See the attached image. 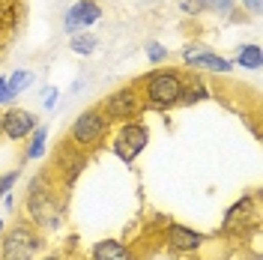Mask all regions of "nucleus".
Instances as JSON below:
<instances>
[{
	"mask_svg": "<svg viewBox=\"0 0 263 260\" xmlns=\"http://www.w3.org/2000/svg\"><path fill=\"white\" fill-rule=\"evenodd\" d=\"M180 90H182V75L174 72V69H159V72H149L147 78V93H144V102L149 108H174L180 105Z\"/></svg>",
	"mask_w": 263,
	"mask_h": 260,
	"instance_id": "nucleus-2",
	"label": "nucleus"
},
{
	"mask_svg": "<svg viewBox=\"0 0 263 260\" xmlns=\"http://www.w3.org/2000/svg\"><path fill=\"white\" fill-rule=\"evenodd\" d=\"M39 260H66L60 251H51V254H45V257H39Z\"/></svg>",
	"mask_w": 263,
	"mask_h": 260,
	"instance_id": "nucleus-22",
	"label": "nucleus"
},
{
	"mask_svg": "<svg viewBox=\"0 0 263 260\" xmlns=\"http://www.w3.org/2000/svg\"><path fill=\"white\" fill-rule=\"evenodd\" d=\"M182 63L192 66V69L215 72V75H228V72H233V60H224L221 54H215L213 48H206V45H200V42L182 48Z\"/></svg>",
	"mask_w": 263,
	"mask_h": 260,
	"instance_id": "nucleus-6",
	"label": "nucleus"
},
{
	"mask_svg": "<svg viewBox=\"0 0 263 260\" xmlns=\"http://www.w3.org/2000/svg\"><path fill=\"white\" fill-rule=\"evenodd\" d=\"M42 102H45V108H48V111H54V108H57V96H60V93H57V87H45V90H42Z\"/></svg>",
	"mask_w": 263,
	"mask_h": 260,
	"instance_id": "nucleus-20",
	"label": "nucleus"
},
{
	"mask_svg": "<svg viewBox=\"0 0 263 260\" xmlns=\"http://www.w3.org/2000/svg\"><path fill=\"white\" fill-rule=\"evenodd\" d=\"M0 135H3V132H0Z\"/></svg>",
	"mask_w": 263,
	"mask_h": 260,
	"instance_id": "nucleus-24",
	"label": "nucleus"
},
{
	"mask_svg": "<svg viewBox=\"0 0 263 260\" xmlns=\"http://www.w3.org/2000/svg\"><path fill=\"white\" fill-rule=\"evenodd\" d=\"M102 18V6L99 0H75L63 15V30L72 36V33H81V30H90Z\"/></svg>",
	"mask_w": 263,
	"mask_h": 260,
	"instance_id": "nucleus-7",
	"label": "nucleus"
},
{
	"mask_svg": "<svg viewBox=\"0 0 263 260\" xmlns=\"http://www.w3.org/2000/svg\"><path fill=\"white\" fill-rule=\"evenodd\" d=\"M36 126H39V120H36V114L27 111V108H9V111L0 114V132H3L9 141H24Z\"/></svg>",
	"mask_w": 263,
	"mask_h": 260,
	"instance_id": "nucleus-8",
	"label": "nucleus"
},
{
	"mask_svg": "<svg viewBox=\"0 0 263 260\" xmlns=\"http://www.w3.org/2000/svg\"><path fill=\"white\" fill-rule=\"evenodd\" d=\"M90 260H135L132 248L120 239H99L90 251Z\"/></svg>",
	"mask_w": 263,
	"mask_h": 260,
	"instance_id": "nucleus-10",
	"label": "nucleus"
},
{
	"mask_svg": "<svg viewBox=\"0 0 263 260\" xmlns=\"http://www.w3.org/2000/svg\"><path fill=\"white\" fill-rule=\"evenodd\" d=\"M260 63H263L260 45H254V42L239 45V51H236V66H242V69H248V72H257Z\"/></svg>",
	"mask_w": 263,
	"mask_h": 260,
	"instance_id": "nucleus-13",
	"label": "nucleus"
},
{
	"mask_svg": "<svg viewBox=\"0 0 263 260\" xmlns=\"http://www.w3.org/2000/svg\"><path fill=\"white\" fill-rule=\"evenodd\" d=\"M108 117L102 114V108H87L78 120H75V126H72V141L78 146H96L102 138H105V132H108Z\"/></svg>",
	"mask_w": 263,
	"mask_h": 260,
	"instance_id": "nucleus-5",
	"label": "nucleus"
},
{
	"mask_svg": "<svg viewBox=\"0 0 263 260\" xmlns=\"http://www.w3.org/2000/svg\"><path fill=\"white\" fill-rule=\"evenodd\" d=\"M242 6H246L251 15H260V9H263V0H242Z\"/></svg>",
	"mask_w": 263,
	"mask_h": 260,
	"instance_id": "nucleus-21",
	"label": "nucleus"
},
{
	"mask_svg": "<svg viewBox=\"0 0 263 260\" xmlns=\"http://www.w3.org/2000/svg\"><path fill=\"white\" fill-rule=\"evenodd\" d=\"M144 51H147V60H149V63H153V66L164 63V60L171 57V51L164 48L162 42H147V48H144Z\"/></svg>",
	"mask_w": 263,
	"mask_h": 260,
	"instance_id": "nucleus-17",
	"label": "nucleus"
},
{
	"mask_svg": "<svg viewBox=\"0 0 263 260\" xmlns=\"http://www.w3.org/2000/svg\"><path fill=\"white\" fill-rule=\"evenodd\" d=\"M164 239H167V248L177 251V254H192L203 245V233H197L192 228H182V225H171L164 230Z\"/></svg>",
	"mask_w": 263,
	"mask_h": 260,
	"instance_id": "nucleus-9",
	"label": "nucleus"
},
{
	"mask_svg": "<svg viewBox=\"0 0 263 260\" xmlns=\"http://www.w3.org/2000/svg\"><path fill=\"white\" fill-rule=\"evenodd\" d=\"M203 99H210V90L203 87L200 81L195 84H182V90H180V105H195V102H203Z\"/></svg>",
	"mask_w": 263,
	"mask_h": 260,
	"instance_id": "nucleus-15",
	"label": "nucleus"
},
{
	"mask_svg": "<svg viewBox=\"0 0 263 260\" xmlns=\"http://www.w3.org/2000/svg\"><path fill=\"white\" fill-rule=\"evenodd\" d=\"M12 102H15V93L9 90V81L0 75V105H12Z\"/></svg>",
	"mask_w": 263,
	"mask_h": 260,
	"instance_id": "nucleus-19",
	"label": "nucleus"
},
{
	"mask_svg": "<svg viewBox=\"0 0 263 260\" xmlns=\"http://www.w3.org/2000/svg\"><path fill=\"white\" fill-rule=\"evenodd\" d=\"M149 144V129L144 123H135V120H126L114 135V153L123 159L126 164H132Z\"/></svg>",
	"mask_w": 263,
	"mask_h": 260,
	"instance_id": "nucleus-3",
	"label": "nucleus"
},
{
	"mask_svg": "<svg viewBox=\"0 0 263 260\" xmlns=\"http://www.w3.org/2000/svg\"><path fill=\"white\" fill-rule=\"evenodd\" d=\"M177 6H180L182 15H200V12H203L200 0H177Z\"/></svg>",
	"mask_w": 263,
	"mask_h": 260,
	"instance_id": "nucleus-18",
	"label": "nucleus"
},
{
	"mask_svg": "<svg viewBox=\"0 0 263 260\" xmlns=\"http://www.w3.org/2000/svg\"><path fill=\"white\" fill-rule=\"evenodd\" d=\"M3 230H6V225H3V218H0V233H3Z\"/></svg>",
	"mask_w": 263,
	"mask_h": 260,
	"instance_id": "nucleus-23",
	"label": "nucleus"
},
{
	"mask_svg": "<svg viewBox=\"0 0 263 260\" xmlns=\"http://www.w3.org/2000/svg\"><path fill=\"white\" fill-rule=\"evenodd\" d=\"M45 150H48V129L45 126H36L27 135V153H24V159L27 162H36V159L45 156Z\"/></svg>",
	"mask_w": 263,
	"mask_h": 260,
	"instance_id": "nucleus-11",
	"label": "nucleus"
},
{
	"mask_svg": "<svg viewBox=\"0 0 263 260\" xmlns=\"http://www.w3.org/2000/svg\"><path fill=\"white\" fill-rule=\"evenodd\" d=\"M144 108H147L144 96L135 87H123V90H114L111 96L105 99L102 114L108 117V120H135Z\"/></svg>",
	"mask_w": 263,
	"mask_h": 260,
	"instance_id": "nucleus-4",
	"label": "nucleus"
},
{
	"mask_svg": "<svg viewBox=\"0 0 263 260\" xmlns=\"http://www.w3.org/2000/svg\"><path fill=\"white\" fill-rule=\"evenodd\" d=\"M69 48H72V54H78V57H90V54L99 48L96 33H90V30L72 33V36H69Z\"/></svg>",
	"mask_w": 263,
	"mask_h": 260,
	"instance_id": "nucleus-12",
	"label": "nucleus"
},
{
	"mask_svg": "<svg viewBox=\"0 0 263 260\" xmlns=\"http://www.w3.org/2000/svg\"><path fill=\"white\" fill-rule=\"evenodd\" d=\"M6 81H9V90H12L15 96H21L24 90H30V87H33L36 78H33L30 69H15V72H9V75H6Z\"/></svg>",
	"mask_w": 263,
	"mask_h": 260,
	"instance_id": "nucleus-14",
	"label": "nucleus"
},
{
	"mask_svg": "<svg viewBox=\"0 0 263 260\" xmlns=\"http://www.w3.org/2000/svg\"><path fill=\"white\" fill-rule=\"evenodd\" d=\"M203 12H218V15H230L236 9V0H200Z\"/></svg>",
	"mask_w": 263,
	"mask_h": 260,
	"instance_id": "nucleus-16",
	"label": "nucleus"
},
{
	"mask_svg": "<svg viewBox=\"0 0 263 260\" xmlns=\"http://www.w3.org/2000/svg\"><path fill=\"white\" fill-rule=\"evenodd\" d=\"M42 248V233L30 221H18L0 233V260H36Z\"/></svg>",
	"mask_w": 263,
	"mask_h": 260,
	"instance_id": "nucleus-1",
	"label": "nucleus"
}]
</instances>
